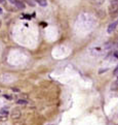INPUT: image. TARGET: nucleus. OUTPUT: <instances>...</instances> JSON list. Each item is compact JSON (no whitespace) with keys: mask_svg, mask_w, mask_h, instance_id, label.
<instances>
[{"mask_svg":"<svg viewBox=\"0 0 118 125\" xmlns=\"http://www.w3.org/2000/svg\"><path fill=\"white\" fill-rule=\"evenodd\" d=\"M2 12H3V11H2V10H1V8H0V15H1Z\"/></svg>","mask_w":118,"mask_h":125,"instance_id":"nucleus-10","label":"nucleus"},{"mask_svg":"<svg viewBox=\"0 0 118 125\" xmlns=\"http://www.w3.org/2000/svg\"><path fill=\"white\" fill-rule=\"evenodd\" d=\"M9 1H10L12 4H15L16 7L22 8V10H24V8H25V4L22 2V1H20V0H9Z\"/></svg>","mask_w":118,"mask_h":125,"instance_id":"nucleus-2","label":"nucleus"},{"mask_svg":"<svg viewBox=\"0 0 118 125\" xmlns=\"http://www.w3.org/2000/svg\"><path fill=\"white\" fill-rule=\"evenodd\" d=\"M0 114H1V115H5V116H6V115L8 114V112H7V111H5V112H4V111H0Z\"/></svg>","mask_w":118,"mask_h":125,"instance_id":"nucleus-7","label":"nucleus"},{"mask_svg":"<svg viewBox=\"0 0 118 125\" xmlns=\"http://www.w3.org/2000/svg\"><path fill=\"white\" fill-rule=\"evenodd\" d=\"M114 57L118 59V51H116V52H114Z\"/></svg>","mask_w":118,"mask_h":125,"instance_id":"nucleus-8","label":"nucleus"},{"mask_svg":"<svg viewBox=\"0 0 118 125\" xmlns=\"http://www.w3.org/2000/svg\"><path fill=\"white\" fill-rule=\"evenodd\" d=\"M0 3H5V0H0Z\"/></svg>","mask_w":118,"mask_h":125,"instance_id":"nucleus-9","label":"nucleus"},{"mask_svg":"<svg viewBox=\"0 0 118 125\" xmlns=\"http://www.w3.org/2000/svg\"><path fill=\"white\" fill-rule=\"evenodd\" d=\"M16 103L17 105H21V106H26V105H28V101L25 100V99H20V100L16 101Z\"/></svg>","mask_w":118,"mask_h":125,"instance_id":"nucleus-5","label":"nucleus"},{"mask_svg":"<svg viewBox=\"0 0 118 125\" xmlns=\"http://www.w3.org/2000/svg\"><path fill=\"white\" fill-rule=\"evenodd\" d=\"M36 1L40 4L41 6H46L47 5V1H46V0H36Z\"/></svg>","mask_w":118,"mask_h":125,"instance_id":"nucleus-6","label":"nucleus"},{"mask_svg":"<svg viewBox=\"0 0 118 125\" xmlns=\"http://www.w3.org/2000/svg\"><path fill=\"white\" fill-rule=\"evenodd\" d=\"M117 26H118V21H117V22H113V23H111L110 25H109V27H108V33H112V32L116 29Z\"/></svg>","mask_w":118,"mask_h":125,"instance_id":"nucleus-4","label":"nucleus"},{"mask_svg":"<svg viewBox=\"0 0 118 125\" xmlns=\"http://www.w3.org/2000/svg\"><path fill=\"white\" fill-rule=\"evenodd\" d=\"M109 12L111 14V16H115L118 12V4L117 3H112L109 6Z\"/></svg>","mask_w":118,"mask_h":125,"instance_id":"nucleus-1","label":"nucleus"},{"mask_svg":"<svg viewBox=\"0 0 118 125\" xmlns=\"http://www.w3.org/2000/svg\"><path fill=\"white\" fill-rule=\"evenodd\" d=\"M11 117L12 119H19L21 117V111L20 109H14V111H12V114H11Z\"/></svg>","mask_w":118,"mask_h":125,"instance_id":"nucleus-3","label":"nucleus"},{"mask_svg":"<svg viewBox=\"0 0 118 125\" xmlns=\"http://www.w3.org/2000/svg\"><path fill=\"white\" fill-rule=\"evenodd\" d=\"M111 1H117V0H111Z\"/></svg>","mask_w":118,"mask_h":125,"instance_id":"nucleus-11","label":"nucleus"}]
</instances>
